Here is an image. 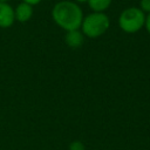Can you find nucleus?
I'll return each instance as SVG.
<instances>
[{"label":"nucleus","mask_w":150,"mask_h":150,"mask_svg":"<svg viewBox=\"0 0 150 150\" xmlns=\"http://www.w3.org/2000/svg\"><path fill=\"white\" fill-rule=\"evenodd\" d=\"M50 15L54 23L64 32L80 29L84 16L81 6L73 0L57 1L53 6Z\"/></svg>","instance_id":"1"},{"label":"nucleus","mask_w":150,"mask_h":150,"mask_svg":"<svg viewBox=\"0 0 150 150\" xmlns=\"http://www.w3.org/2000/svg\"><path fill=\"white\" fill-rule=\"evenodd\" d=\"M110 28V19L105 13L101 12H90L83 16L81 23V32L86 38L97 39L104 35Z\"/></svg>","instance_id":"2"},{"label":"nucleus","mask_w":150,"mask_h":150,"mask_svg":"<svg viewBox=\"0 0 150 150\" xmlns=\"http://www.w3.org/2000/svg\"><path fill=\"white\" fill-rule=\"evenodd\" d=\"M146 14L136 6L124 8L118 15V27L122 32L127 34H135L138 33L141 29L144 28Z\"/></svg>","instance_id":"3"},{"label":"nucleus","mask_w":150,"mask_h":150,"mask_svg":"<svg viewBox=\"0 0 150 150\" xmlns=\"http://www.w3.org/2000/svg\"><path fill=\"white\" fill-rule=\"evenodd\" d=\"M14 7L9 2L0 1V28H9L14 25Z\"/></svg>","instance_id":"4"},{"label":"nucleus","mask_w":150,"mask_h":150,"mask_svg":"<svg viewBox=\"0 0 150 150\" xmlns=\"http://www.w3.org/2000/svg\"><path fill=\"white\" fill-rule=\"evenodd\" d=\"M33 6L26 4V2H20L16 5V7L14 8V16H15V21L20 22V23H26L28 22L32 16H33Z\"/></svg>","instance_id":"5"},{"label":"nucleus","mask_w":150,"mask_h":150,"mask_svg":"<svg viewBox=\"0 0 150 150\" xmlns=\"http://www.w3.org/2000/svg\"><path fill=\"white\" fill-rule=\"evenodd\" d=\"M84 39L86 36L83 35L81 29L69 30V32H66L64 34V43L71 49H77L82 47V45L84 43Z\"/></svg>","instance_id":"6"},{"label":"nucleus","mask_w":150,"mask_h":150,"mask_svg":"<svg viewBox=\"0 0 150 150\" xmlns=\"http://www.w3.org/2000/svg\"><path fill=\"white\" fill-rule=\"evenodd\" d=\"M112 0H88V7L91 9V12H101L105 13V11L111 6Z\"/></svg>","instance_id":"7"},{"label":"nucleus","mask_w":150,"mask_h":150,"mask_svg":"<svg viewBox=\"0 0 150 150\" xmlns=\"http://www.w3.org/2000/svg\"><path fill=\"white\" fill-rule=\"evenodd\" d=\"M68 150H86V145H84V143L82 141L75 139L69 144Z\"/></svg>","instance_id":"8"},{"label":"nucleus","mask_w":150,"mask_h":150,"mask_svg":"<svg viewBox=\"0 0 150 150\" xmlns=\"http://www.w3.org/2000/svg\"><path fill=\"white\" fill-rule=\"evenodd\" d=\"M145 14H150V0H139L138 6Z\"/></svg>","instance_id":"9"},{"label":"nucleus","mask_w":150,"mask_h":150,"mask_svg":"<svg viewBox=\"0 0 150 150\" xmlns=\"http://www.w3.org/2000/svg\"><path fill=\"white\" fill-rule=\"evenodd\" d=\"M144 28L148 32V34L150 35V14H146L145 16V23H144Z\"/></svg>","instance_id":"10"},{"label":"nucleus","mask_w":150,"mask_h":150,"mask_svg":"<svg viewBox=\"0 0 150 150\" xmlns=\"http://www.w3.org/2000/svg\"><path fill=\"white\" fill-rule=\"evenodd\" d=\"M22 2H26V4H28V5H30V6H36V5H39L42 0H21Z\"/></svg>","instance_id":"11"},{"label":"nucleus","mask_w":150,"mask_h":150,"mask_svg":"<svg viewBox=\"0 0 150 150\" xmlns=\"http://www.w3.org/2000/svg\"><path fill=\"white\" fill-rule=\"evenodd\" d=\"M73 1H75L76 4H79V5H80V4H84V2H87L88 0H73Z\"/></svg>","instance_id":"12"},{"label":"nucleus","mask_w":150,"mask_h":150,"mask_svg":"<svg viewBox=\"0 0 150 150\" xmlns=\"http://www.w3.org/2000/svg\"><path fill=\"white\" fill-rule=\"evenodd\" d=\"M0 1H1V2H9L11 0H0Z\"/></svg>","instance_id":"13"}]
</instances>
